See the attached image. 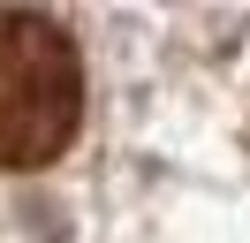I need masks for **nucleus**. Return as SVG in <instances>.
<instances>
[{"instance_id": "nucleus-1", "label": "nucleus", "mask_w": 250, "mask_h": 243, "mask_svg": "<svg viewBox=\"0 0 250 243\" xmlns=\"http://www.w3.org/2000/svg\"><path fill=\"white\" fill-rule=\"evenodd\" d=\"M83 122V61L53 15L0 8V167H46Z\"/></svg>"}]
</instances>
